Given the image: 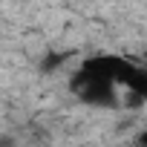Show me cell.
<instances>
[{
  "mask_svg": "<svg viewBox=\"0 0 147 147\" xmlns=\"http://www.w3.org/2000/svg\"><path fill=\"white\" fill-rule=\"evenodd\" d=\"M69 92L87 107H101V110H118L121 107V90L118 87L95 81L78 69L69 75Z\"/></svg>",
  "mask_w": 147,
  "mask_h": 147,
  "instance_id": "7a4b0ae2",
  "label": "cell"
},
{
  "mask_svg": "<svg viewBox=\"0 0 147 147\" xmlns=\"http://www.w3.org/2000/svg\"><path fill=\"white\" fill-rule=\"evenodd\" d=\"M63 61H66V55H61V52H49V55L40 61V69H43V72H52V69H58Z\"/></svg>",
  "mask_w": 147,
  "mask_h": 147,
  "instance_id": "3957f363",
  "label": "cell"
},
{
  "mask_svg": "<svg viewBox=\"0 0 147 147\" xmlns=\"http://www.w3.org/2000/svg\"><path fill=\"white\" fill-rule=\"evenodd\" d=\"M78 72H84V75H90L95 81L113 84L118 90L147 95V69L127 55H113V52L87 55L78 61Z\"/></svg>",
  "mask_w": 147,
  "mask_h": 147,
  "instance_id": "6da1fadb",
  "label": "cell"
}]
</instances>
